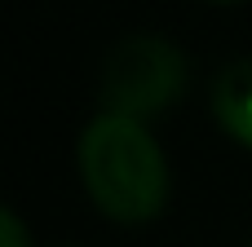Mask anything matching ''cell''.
<instances>
[{
    "mask_svg": "<svg viewBox=\"0 0 252 247\" xmlns=\"http://www.w3.org/2000/svg\"><path fill=\"white\" fill-rule=\"evenodd\" d=\"M80 177L89 199L120 225L155 221L168 203V164L146 124L97 115L80 137Z\"/></svg>",
    "mask_w": 252,
    "mask_h": 247,
    "instance_id": "obj_1",
    "label": "cell"
},
{
    "mask_svg": "<svg viewBox=\"0 0 252 247\" xmlns=\"http://www.w3.org/2000/svg\"><path fill=\"white\" fill-rule=\"evenodd\" d=\"M186 80V57L173 40L164 35H124L106 49L102 57V115H124V119H155L173 106Z\"/></svg>",
    "mask_w": 252,
    "mask_h": 247,
    "instance_id": "obj_2",
    "label": "cell"
},
{
    "mask_svg": "<svg viewBox=\"0 0 252 247\" xmlns=\"http://www.w3.org/2000/svg\"><path fill=\"white\" fill-rule=\"evenodd\" d=\"M213 115L217 124L252 150V57L226 62L213 80Z\"/></svg>",
    "mask_w": 252,
    "mask_h": 247,
    "instance_id": "obj_3",
    "label": "cell"
},
{
    "mask_svg": "<svg viewBox=\"0 0 252 247\" xmlns=\"http://www.w3.org/2000/svg\"><path fill=\"white\" fill-rule=\"evenodd\" d=\"M0 230H4V247H27V230H22L18 212H4L0 217Z\"/></svg>",
    "mask_w": 252,
    "mask_h": 247,
    "instance_id": "obj_4",
    "label": "cell"
},
{
    "mask_svg": "<svg viewBox=\"0 0 252 247\" xmlns=\"http://www.w3.org/2000/svg\"><path fill=\"white\" fill-rule=\"evenodd\" d=\"M221 4H230V0H221Z\"/></svg>",
    "mask_w": 252,
    "mask_h": 247,
    "instance_id": "obj_5",
    "label": "cell"
}]
</instances>
